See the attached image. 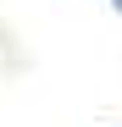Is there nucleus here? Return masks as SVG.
I'll list each match as a JSON object with an SVG mask.
<instances>
[{"instance_id":"1","label":"nucleus","mask_w":122,"mask_h":127,"mask_svg":"<svg viewBox=\"0 0 122 127\" xmlns=\"http://www.w3.org/2000/svg\"><path fill=\"white\" fill-rule=\"evenodd\" d=\"M117 6H122V0H117Z\"/></svg>"}]
</instances>
